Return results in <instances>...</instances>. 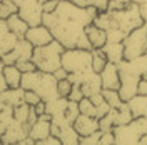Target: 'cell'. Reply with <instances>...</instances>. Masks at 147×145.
<instances>
[{"label": "cell", "mask_w": 147, "mask_h": 145, "mask_svg": "<svg viewBox=\"0 0 147 145\" xmlns=\"http://www.w3.org/2000/svg\"><path fill=\"white\" fill-rule=\"evenodd\" d=\"M18 37L12 32L7 25V20L0 18V57L5 55L7 52H10L13 47L17 45Z\"/></svg>", "instance_id": "e0dca14e"}, {"label": "cell", "mask_w": 147, "mask_h": 145, "mask_svg": "<svg viewBox=\"0 0 147 145\" xmlns=\"http://www.w3.org/2000/svg\"><path fill=\"white\" fill-rule=\"evenodd\" d=\"M7 25H9V28L17 37H24L25 35V32L28 30V27H30V25H28L27 22L20 17L18 13H13V15H10V17L7 18Z\"/></svg>", "instance_id": "603a6c76"}, {"label": "cell", "mask_w": 147, "mask_h": 145, "mask_svg": "<svg viewBox=\"0 0 147 145\" xmlns=\"http://www.w3.org/2000/svg\"><path fill=\"white\" fill-rule=\"evenodd\" d=\"M122 44L125 58H134L142 54H147V23L129 32Z\"/></svg>", "instance_id": "8992f818"}, {"label": "cell", "mask_w": 147, "mask_h": 145, "mask_svg": "<svg viewBox=\"0 0 147 145\" xmlns=\"http://www.w3.org/2000/svg\"><path fill=\"white\" fill-rule=\"evenodd\" d=\"M3 79L7 82L9 89H17L22 82V72L17 65H3Z\"/></svg>", "instance_id": "7402d4cb"}, {"label": "cell", "mask_w": 147, "mask_h": 145, "mask_svg": "<svg viewBox=\"0 0 147 145\" xmlns=\"http://www.w3.org/2000/svg\"><path fill=\"white\" fill-rule=\"evenodd\" d=\"M99 10L92 5L79 7L69 0H60L52 13H44L42 23L50 28L55 40H59L65 48H87L92 45L85 35V27L94 22Z\"/></svg>", "instance_id": "6da1fadb"}, {"label": "cell", "mask_w": 147, "mask_h": 145, "mask_svg": "<svg viewBox=\"0 0 147 145\" xmlns=\"http://www.w3.org/2000/svg\"><path fill=\"white\" fill-rule=\"evenodd\" d=\"M79 109H80V113L92 115V117H95V115H97V107L94 105V102H92L89 97H84V99L79 102Z\"/></svg>", "instance_id": "4dcf8cb0"}, {"label": "cell", "mask_w": 147, "mask_h": 145, "mask_svg": "<svg viewBox=\"0 0 147 145\" xmlns=\"http://www.w3.org/2000/svg\"><path fill=\"white\" fill-rule=\"evenodd\" d=\"M100 135H102V130H97V132H94L90 135H84L80 137V140H79V144H85V145H97L100 142Z\"/></svg>", "instance_id": "d590c367"}, {"label": "cell", "mask_w": 147, "mask_h": 145, "mask_svg": "<svg viewBox=\"0 0 147 145\" xmlns=\"http://www.w3.org/2000/svg\"><path fill=\"white\" fill-rule=\"evenodd\" d=\"M50 127H52V115L45 112V113L38 115L37 122L28 130V135L35 140V144H38L40 140H44L45 137L50 135Z\"/></svg>", "instance_id": "5bb4252c"}, {"label": "cell", "mask_w": 147, "mask_h": 145, "mask_svg": "<svg viewBox=\"0 0 147 145\" xmlns=\"http://www.w3.org/2000/svg\"><path fill=\"white\" fill-rule=\"evenodd\" d=\"M72 90V82L69 79H62V80H57V92L60 97H69V93Z\"/></svg>", "instance_id": "836d02e7"}, {"label": "cell", "mask_w": 147, "mask_h": 145, "mask_svg": "<svg viewBox=\"0 0 147 145\" xmlns=\"http://www.w3.org/2000/svg\"><path fill=\"white\" fill-rule=\"evenodd\" d=\"M117 65H119V70H122V72L144 77V75H147V54H142L139 57H134V58H124Z\"/></svg>", "instance_id": "4fadbf2b"}, {"label": "cell", "mask_w": 147, "mask_h": 145, "mask_svg": "<svg viewBox=\"0 0 147 145\" xmlns=\"http://www.w3.org/2000/svg\"><path fill=\"white\" fill-rule=\"evenodd\" d=\"M115 135V144L119 145H136L140 144V138L147 134V115L134 117L130 122L115 125L112 128Z\"/></svg>", "instance_id": "277c9868"}, {"label": "cell", "mask_w": 147, "mask_h": 145, "mask_svg": "<svg viewBox=\"0 0 147 145\" xmlns=\"http://www.w3.org/2000/svg\"><path fill=\"white\" fill-rule=\"evenodd\" d=\"M20 87L24 90L37 92L44 102H49V100L59 97V92H57V79L54 77V73H49V72L34 70V72L22 73Z\"/></svg>", "instance_id": "7a4b0ae2"}, {"label": "cell", "mask_w": 147, "mask_h": 145, "mask_svg": "<svg viewBox=\"0 0 147 145\" xmlns=\"http://www.w3.org/2000/svg\"><path fill=\"white\" fill-rule=\"evenodd\" d=\"M74 128L77 130V134L80 137L84 135H90L94 132L100 130V125H99V118L92 117V115H85V113H80L79 117L74 120Z\"/></svg>", "instance_id": "2e32d148"}, {"label": "cell", "mask_w": 147, "mask_h": 145, "mask_svg": "<svg viewBox=\"0 0 147 145\" xmlns=\"http://www.w3.org/2000/svg\"><path fill=\"white\" fill-rule=\"evenodd\" d=\"M12 118H13V107H10L5 102L0 100V135L5 132V128L9 127Z\"/></svg>", "instance_id": "484cf974"}, {"label": "cell", "mask_w": 147, "mask_h": 145, "mask_svg": "<svg viewBox=\"0 0 147 145\" xmlns=\"http://www.w3.org/2000/svg\"><path fill=\"white\" fill-rule=\"evenodd\" d=\"M132 3V0H110L107 10H120Z\"/></svg>", "instance_id": "60d3db41"}, {"label": "cell", "mask_w": 147, "mask_h": 145, "mask_svg": "<svg viewBox=\"0 0 147 145\" xmlns=\"http://www.w3.org/2000/svg\"><path fill=\"white\" fill-rule=\"evenodd\" d=\"M137 93L147 95V75L140 77V80H139V92H137Z\"/></svg>", "instance_id": "f6af8a7d"}, {"label": "cell", "mask_w": 147, "mask_h": 145, "mask_svg": "<svg viewBox=\"0 0 147 145\" xmlns=\"http://www.w3.org/2000/svg\"><path fill=\"white\" fill-rule=\"evenodd\" d=\"M0 2H2V0H0Z\"/></svg>", "instance_id": "db71d44e"}, {"label": "cell", "mask_w": 147, "mask_h": 145, "mask_svg": "<svg viewBox=\"0 0 147 145\" xmlns=\"http://www.w3.org/2000/svg\"><path fill=\"white\" fill-rule=\"evenodd\" d=\"M54 77L57 79V80H62V79H67V77H69V72L65 70L64 67H60V68H57V70L54 72Z\"/></svg>", "instance_id": "7dc6e473"}, {"label": "cell", "mask_w": 147, "mask_h": 145, "mask_svg": "<svg viewBox=\"0 0 147 145\" xmlns=\"http://www.w3.org/2000/svg\"><path fill=\"white\" fill-rule=\"evenodd\" d=\"M24 89L17 87V89H5L3 92H0V100L5 102L10 107H17L20 103H24Z\"/></svg>", "instance_id": "ffe728a7"}, {"label": "cell", "mask_w": 147, "mask_h": 145, "mask_svg": "<svg viewBox=\"0 0 147 145\" xmlns=\"http://www.w3.org/2000/svg\"><path fill=\"white\" fill-rule=\"evenodd\" d=\"M109 2L110 0H87V5H92V7H95V9L99 10V12H102V10H107Z\"/></svg>", "instance_id": "b9f144b4"}, {"label": "cell", "mask_w": 147, "mask_h": 145, "mask_svg": "<svg viewBox=\"0 0 147 145\" xmlns=\"http://www.w3.org/2000/svg\"><path fill=\"white\" fill-rule=\"evenodd\" d=\"M47 103V113H50L52 117L54 115H62L65 113V109H67V103H69V99L67 97H55V99L45 102Z\"/></svg>", "instance_id": "cb8c5ba5"}, {"label": "cell", "mask_w": 147, "mask_h": 145, "mask_svg": "<svg viewBox=\"0 0 147 145\" xmlns=\"http://www.w3.org/2000/svg\"><path fill=\"white\" fill-rule=\"evenodd\" d=\"M109 60H107V57L104 54V50L102 48H92V68L95 70L97 73H100V70L105 67Z\"/></svg>", "instance_id": "83f0119b"}, {"label": "cell", "mask_w": 147, "mask_h": 145, "mask_svg": "<svg viewBox=\"0 0 147 145\" xmlns=\"http://www.w3.org/2000/svg\"><path fill=\"white\" fill-rule=\"evenodd\" d=\"M13 3L17 5V13L30 27L42 23L44 9H42V3L38 0H13Z\"/></svg>", "instance_id": "ba28073f"}, {"label": "cell", "mask_w": 147, "mask_h": 145, "mask_svg": "<svg viewBox=\"0 0 147 145\" xmlns=\"http://www.w3.org/2000/svg\"><path fill=\"white\" fill-rule=\"evenodd\" d=\"M109 12L112 13L114 20L117 22L119 28L124 30L125 34L132 32L134 28L140 27V25H144V18L140 15V9H139L137 3H130V5L120 10H109Z\"/></svg>", "instance_id": "52a82bcc"}, {"label": "cell", "mask_w": 147, "mask_h": 145, "mask_svg": "<svg viewBox=\"0 0 147 145\" xmlns=\"http://www.w3.org/2000/svg\"><path fill=\"white\" fill-rule=\"evenodd\" d=\"M69 2H72L79 7H87V0H69Z\"/></svg>", "instance_id": "681fc988"}, {"label": "cell", "mask_w": 147, "mask_h": 145, "mask_svg": "<svg viewBox=\"0 0 147 145\" xmlns=\"http://www.w3.org/2000/svg\"><path fill=\"white\" fill-rule=\"evenodd\" d=\"M15 65L20 68V72H22V73L37 70V67H35V64H34V60H32V58H27V60H18Z\"/></svg>", "instance_id": "74e56055"}, {"label": "cell", "mask_w": 147, "mask_h": 145, "mask_svg": "<svg viewBox=\"0 0 147 145\" xmlns=\"http://www.w3.org/2000/svg\"><path fill=\"white\" fill-rule=\"evenodd\" d=\"M25 38L32 44L34 47H40V45H47L54 40V35L50 32V28L45 27L44 23H38V25H32L28 27V30L25 32Z\"/></svg>", "instance_id": "7c38bea8"}, {"label": "cell", "mask_w": 147, "mask_h": 145, "mask_svg": "<svg viewBox=\"0 0 147 145\" xmlns=\"http://www.w3.org/2000/svg\"><path fill=\"white\" fill-rule=\"evenodd\" d=\"M32 54H34V45L28 42L25 37H18L17 45L13 47L10 52H7L5 55H2V62L3 65H13L17 64L18 60H27V58H32Z\"/></svg>", "instance_id": "9c48e42d"}, {"label": "cell", "mask_w": 147, "mask_h": 145, "mask_svg": "<svg viewBox=\"0 0 147 145\" xmlns=\"http://www.w3.org/2000/svg\"><path fill=\"white\" fill-rule=\"evenodd\" d=\"M38 144H44V145H47V144H50V145H57V144H62V142H60V138H59V137H55V135H52V134H50V135L45 137L44 140H40Z\"/></svg>", "instance_id": "ee69618b"}, {"label": "cell", "mask_w": 147, "mask_h": 145, "mask_svg": "<svg viewBox=\"0 0 147 145\" xmlns=\"http://www.w3.org/2000/svg\"><path fill=\"white\" fill-rule=\"evenodd\" d=\"M30 109H32V105H28L25 102L20 103V105H17V107H13V118L18 120V122H22V124H27Z\"/></svg>", "instance_id": "f1b7e54d"}, {"label": "cell", "mask_w": 147, "mask_h": 145, "mask_svg": "<svg viewBox=\"0 0 147 145\" xmlns=\"http://www.w3.org/2000/svg\"><path fill=\"white\" fill-rule=\"evenodd\" d=\"M142 2H144V0H132V3H137V5H140Z\"/></svg>", "instance_id": "816d5d0a"}, {"label": "cell", "mask_w": 147, "mask_h": 145, "mask_svg": "<svg viewBox=\"0 0 147 145\" xmlns=\"http://www.w3.org/2000/svg\"><path fill=\"white\" fill-rule=\"evenodd\" d=\"M34 110H35L37 115H42V113H45L47 112V103L44 102V100H40L37 105H34Z\"/></svg>", "instance_id": "bcb514c9"}, {"label": "cell", "mask_w": 147, "mask_h": 145, "mask_svg": "<svg viewBox=\"0 0 147 145\" xmlns=\"http://www.w3.org/2000/svg\"><path fill=\"white\" fill-rule=\"evenodd\" d=\"M99 125H100V130H112L114 128V112H112V109L102 118H99Z\"/></svg>", "instance_id": "e575fe53"}, {"label": "cell", "mask_w": 147, "mask_h": 145, "mask_svg": "<svg viewBox=\"0 0 147 145\" xmlns=\"http://www.w3.org/2000/svg\"><path fill=\"white\" fill-rule=\"evenodd\" d=\"M85 35L89 38L92 48H102V47L107 44V32L104 28L97 27L94 22L85 27Z\"/></svg>", "instance_id": "ac0fdd59"}, {"label": "cell", "mask_w": 147, "mask_h": 145, "mask_svg": "<svg viewBox=\"0 0 147 145\" xmlns=\"http://www.w3.org/2000/svg\"><path fill=\"white\" fill-rule=\"evenodd\" d=\"M40 100H42V99H40V95H38L37 92H34V90H25V92H24V102L28 103V105H32V107H34V105H37Z\"/></svg>", "instance_id": "8d00e7d4"}, {"label": "cell", "mask_w": 147, "mask_h": 145, "mask_svg": "<svg viewBox=\"0 0 147 145\" xmlns=\"http://www.w3.org/2000/svg\"><path fill=\"white\" fill-rule=\"evenodd\" d=\"M28 127L27 124H22L15 118H12L9 127L0 135V144H20L25 137H28Z\"/></svg>", "instance_id": "30bf717a"}, {"label": "cell", "mask_w": 147, "mask_h": 145, "mask_svg": "<svg viewBox=\"0 0 147 145\" xmlns=\"http://www.w3.org/2000/svg\"><path fill=\"white\" fill-rule=\"evenodd\" d=\"M64 50L65 47L55 38L47 45L34 47L32 60L35 64L37 70L54 73L57 68H60L62 67V54H64Z\"/></svg>", "instance_id": "3957f363"}, {"label": "cell", "mask_w": 147, "mask_h": 145, "mask_svg": "<svg viewBox=\"0 0 147 145\" xmlns=\"http://www.w3.org/2000/svg\"><path fill=\"white\" fill-rule=\"evenodd\" d=\"M62 67L69 73L85 72L92 68V50L87 48H65L62 54Z\"/></svg>", "instance_id": "5b68a950"}, {"label": "cell", "mask_w": 147, "mask_h": 145, "mask_svg": "<svg viewBox=\"0 0 147 145\" xmlns=\"http://www.w3.org/2000/svg\"><path fill=\"white\" fill-rule=\"evenodd\" d=\"M139 9H140V15L144 18V23H147V0H144V2L139 5Z\"/></svg>", "instance_id": "c3c4849f"}, {"label": "cell", "mask_w": 147, "mask_h": 145, "mask_svg": "<svg viewBox=\"0 0 147 145\" xmlns=\"http://www.w3.org/2000/svg\"><path fill=\"white\" fill-rule=\"evenodd\" d=\"M104 54L107 57V60L112 64H120L125 57H124V44L122 42H107L102 47Z\"/></svg>", "instance_id": "d6986e66"}, {"label": "cell", "mask_w": 147, "mask_h": 145, "mask_svg": "<svg viewBox=\"0 0 147 145\" xmlns=\"http://www.w3.org/2000/svg\"><path fill=\"white\" fill-rule=\"evenodd\" d=\"M100 145H112L115 144V135L112 130H102V135H100Z\"/></svg>", "instance_id": "ab89813d"}, {"label": "cell", "mask_w": 147, "mask_h": 145, "mask_svg": "<svg viewBox=\"0 0 147 145\" xmlns=\"http://www.w3.org/2000/svg\"><path fill=\"white\" fill-rule=\"evenodd\" d=\"M13 13H17V5L13 3V0H2L0 2V18L7 20Z\"/></svg>", "instance_id": "f546056e"}, {"label": "cell", "mask_w": 147, "mask_h": 145, "mask_svg": "<svg viewBox=\"0 0 147 145\" xmlns=\"http://www.w3.org/2000/svg\"><path fill=\"white\" fill-rule=\"evenodd\" d=\"M125 32L124 30H120L119 27H114L107 30V42H124V38H125Z\"/></svg>", "instance_id": "d6a6232c"}, {"label": "cell", "mask_w": 147, "mask_h": 145, "mask_svg": "<svg viewBox=\"0 0 147 145\" xmlns=\"http://www.w3.org/2000/svg\"><path fill=\"white\" fill-rule=\"evenodd\" d=\"M102 95L107 100V103L110 105V109H119L124 105V100L120 99L119 90H112V89H102Z\"/></svg>", "instance_id": "4316f807"}, {"label": "cell", "mask_w": 147, "mask_h": 145, "mask_svg": "<svg viewBox=\"0 0 147 145\" xmlns=\"http://www.w3.org/2000/svg\"><path fill=\"white\" fill-rule=\"evenodd\" d=\"M120 72V87H119V95L124 102L130 100L134 95H137L139 92V80L140 77L134 75V73H129V72Z\"/></svg>", "instance_id": "8fae6325"}, {"label": "cell", "mask_w": 147, "mask_h": 145, "mask_svg": "<svg viewBox=\"0 0 147 145\" xmlns=\"http://www.w3.org/2000/svg\"><path fill=\"white\" fill-rule=\"evenodd\" d=\"M94 23H95L97 27L104 28L105 32L110 30V28H114V27H119L117 22L114 20V17H112V13H110L109 10H102V12H99V13L95 15V18H94Z\"/></svg>", "instance_id": "d4e9b609"}, {"label": "cell", "mask_w": 147, "mask_h": 145, "mask_svg": "<svg viewBox=\"0 0 147 145\" xmlns=\"http://www.w3.org/2000/svg\"><path fill=\"white\" fill-rule=\"evenodd\" d=\"M80 115V109H79V102H72V100H69V103H67V109H65V117L69 122H72Z\"/></svg>", "instance_id": "1f68e13d"}, {"label": "cell", "mask_w": 147, "mask_h": 145, "mask_svg": "<svg viewBox=\"0 0 147 145\" xmlns=\"http://www.w3.org/2000/svg\"><path fill=\"white\" fill-rule=\"evenodd\" d=\"M127 105L134 117H144L147 115V95L137 93L130 100H127Z\"/></svg>", "instance_id": "44dd1931"}, {"label": "cell", "mask_w": 147, "mask_h": 145, "mask_svg": "<svg viewBox=\"0 0 147 145\" xmlns=\"http://www.w3.org/2000/svg\"><path fill=\"white\" fill-rule=\"evenodd\" d=\"M140 144H144V145H147V134L144 137H142V138H140Z\"/></svg>", "instance_id": "f907efd6"}, {"label": "cell", "mask_w": 147, "mask_h": 145, "mask_svg": "<svg viewBox=\"0 0 147 145\" xmlns=\"http://www.w3.org/2000/svg\"><path fill=\"white\" fill-rule=\"evenodd\" d=\"M84 97H85V95H84L82 87H80V85H72V90H70V93H69L67 99L72 100V102H80Z\"/></svg>", "instance_id": "f35d334b"}, {"label": "cell", "mask_w": 147, "mask_h": 145, "mask_svg": "<svg viewBox=\"0 0 147 145\" xmlns=\"http://www.w3.org/2000/svg\"><path fill=\"white\" fill-rule=\"evenodd\" d=\"M100 80H102V89H112V90H119L120 87V72L119 65L107 62L105 67L100 70Z\"/></svg>", "instance_id": "9a60e30c"}, {"label": "cell", "mask_w": 147, "mask_h": 145, "mask_svg": "<svg viewBox=\"0 0 147 145\" xmlns=\"http://www.w3.org/2000/svg\"><path fill=\"white\" fill-rule=\"evenodd\" d=\"M38 2H40V3H44V2H47V0H38Z\"/></svg>", "instance_id": "f5cc1de1"}, {"label": "cell", "mask_w": 147, "mask_h": 145, "mask_svg": "<svg viewBox=\"0 0 147 145\" xmlns=\"http://www.w3.org/2000/svg\"><path fill=\"white\" fill-rule=\"evenodd\" d=\"M59 2L60 0H47L42 3V9H44V13H52L55 9H57V5H59Z\"/></svg>", "instance_id": "7bdbcfd3"}]
</instances>
